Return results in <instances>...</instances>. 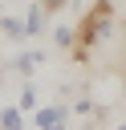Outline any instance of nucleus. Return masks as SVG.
Masks as SVG:
<instances>
[{
	"instance_id": "nucleus-1",
	"label": "nucleus",
	"mask_w": 126,
	"mask_h": 130,
	"mask_svg": "<svg viewBox=\"0 0 126 130\" xmlns=\"http://www.w3.org/2000/svg\"><path fill=\"white\" fill-rule=\"evenodd\" d=\"M110 24H114V4H110V0H93L89 12L77 20V41H73V49H69L73 61H89V49L110 37Z\"/></svg>"
},
{
	"instance_id": "nucleus-2",
	"label": "nucleus",
	"mask_w": 126,
	"mask_h": 130,
	"mask_svg": "<svg viewBox=\"0 0 126 130\" xmlns=\"http://www.w3.org/2000/svg\"><path fill=\"white\" fill-rule=\"evenodd\" d=\"M65 122H69V106H61V102L33 110V126H37V130H57V126H65Z\"/></svg>"
},
{
	"instance_id": "nucleus-3",
	"label": "nucleus",
	"mask_w": 126,
	"mask_h": 130,
	"mask_svg": "<svg viewBox=\"0 0 126 130\" xmlns=\"http://www.w3.org/2000/svg\"><path fill=\"white\" fill-rule=\"evenodd\" d=\"M41 65H45V49H28V53H16V57L8 61V69H16L20 77H33Z\"/></svg>"
},
{
	"instance_id": "nucleus-4",
	"label": "nucleus",
	"mask_w": 126,
	"mask_h": 130,
	"mask_svg": "<svg viewBox=\"0 0 126 130\" xmlns=\"http://www.w3.org/2000/svg\"><path fill=\"white\" fill-rule=\"evenodd\" d=\"M45 20H49L45 4H41V0L28 4V12H24V32H28V37H41V32H45Z\"/></svg>"
},
{
	"instance_id": "nucleus-5",
	"label": "nucleus",
	"mask_w": 126,
	"mask_h": 130,
	"mask_svg": "<svg viewBox=\"0 0 126 130\" xmlns=\"http://www.w3.org/2000/svg\"><path fill=\"white\" fill-rule=\"evenodd\" d=\"M0 32H4L8 41H28V32H24V16H0Z\"/></svg>"
},
{
	"instance_id": "nucleus-6",
	"label": "nucleus",
	"mask_w": 126,
	"mask_h": 130,
	"mask_svg": "<svg viewBox=\"0 0 126 130\" xmlns=\"http://www.w3.org/2000/svg\"><path fill=\"white\" fill-rule=\"evenodd\" d=\"M0 130H24V110L20 106H4L0 110Z\"/></svg>"
},
{
	"instance_id": "nucleus-7",
	"label": "nucleus",
	"mask_w": 126,
	"mask_h": 130,
	"mask_svg": "<svg viewBox=\"0 0 126 130\" xmlns=\"http://www.w3.org/2000/svg\"><path fill=\"white\" fill-rule=\"evenodd\" d=\"M73 41H77V28H73V24H57V28H53V45H57V49H65V53H69V49H73Z\"/></svg>"
},
{
	"instance_id": "nucleus-8",
	"label": "nucleus",
	"mask_w": 126,
	"mask_h": 130,
	"mask_svg": "<svg viewBox=\"0 0 126 130\" xmlns=\"http://www.w3.org/2000/svg\"><path fill=\"white\" fill-rule=\"evenodd\" d=\"M16 106H20L24 114H33V110L41 106V98H37V89H33V85H24V89H20V98H16Z\"/></svg>"
},
{
	"instance_id": "nucleus-9",
	"label": "nucleus",
	"mask_w": 126,
	"mask_h": 130,
	"mask_svg": "<svg viewBox=\"0 0 126 130\" xmlns=\"http://www.w3.org/2000/svg\"><path fill=\"white\" fill-rule=\"evenodd\" d=\"M73 110H77V114H93V110H98V102H89V98H77V102H73Z\"/></svg>"
},
{
	"instance_id": "nucleus-10",
	"label": "nucleus",
	"mask_w": 126,
	"mask_h": 130,
	"mask_svg": "<svg viewBox=\"0 0 126 130\" xmlns=\"http://www.w3.org/2000/svg\"><path fill=\"white\" fill-rule=\"evenodd\" d=\"M41 4H45V12H61V8H65L69 0H41Z\"/></svg>"
},
{
	"instance_id": "nucleus-11",
	"label": "nucleus",
	"mask_w": 126,
	"mask_h": 130,
	"mask_svg": "<svg viewBox=\"0 0 126 130\" xmlns=\"http://www.w3.org/2000/svg\"><path fill=\"white\" fill-rule=\"evenodd\" d=\"M81 130H98V126H81Z\"/></svg>"
},
{
	"instance_id": "nucleus-12",
	"label": "nucleus",
	"mask_w": 126,
	"mask_h": 130,
	"mask_svg": "<svg viewBox=\"0 0 126 130\" xmlns=\"http://www.w3.org/2000/svg\"><path fill=\"white\" fill-rule=\"evenodd\" d=\"M114 130H126V122H122V126H114Z\"/></svg>"
},
{
	"instance_id": "nucleus-13",
	"label": "nucleus",
	"mask_w": 126,
	"mask_h": 130,
	"mask_svg": "<svg viewBox=\"0 0 126 130\" xmlns=\"http://www.w3.org/2000/svg\"><path fill=\"white\" fill-rule=\"evenodd\" d=\"M57 130H69V126H57Z\"/></svg>"
}]
</instances>
